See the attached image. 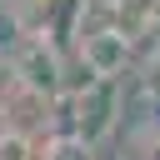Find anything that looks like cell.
Wrapping results in <instances>:
<instances>
[{
    "label": "cell",
    "mask_w": 160,
    "mask_h": 160,
    "mask_svg": "<svg viewBox=\"0 0 160 160\" xmlns=\"http://www.w3.org/2000/svg\"><path fill=\"white\" fill-rule=\"evenodd\" d=\"M55 110H60V135H80L85 145H100L120 125V85L115 80H90L75 95H60Z\"/></svg>",
    "instance_id": "6da1fadb"
},
{
    "label": "cell",
    "mask_w": 160,
    "mask_h": 160,
    "mask_svg": "<svg viewBox=\"0 0 160 160\" xmlns=\"http://www.w3.org/2000/svg\"><path fill=\"white\" fill-rule=\"evenodd\" d=\"M10 70L20 85L45 90V95H65V55L55 50L50 35H25L10 55Z\"/></svg>",
    "instance_id": "7a4b0ae2"
},
{
    "label": "cell",
    "mask_w": 160,
    "mask_h": 160,
    "mask_svg": "<svg viewBox=\"0 0 160 160\" xmlns=\"http://www.w3.org/2000/svg\"><path fill=\"white\" fill-rule=\"evenodd\" d=\"M75 55H80V65H85L95 80H120L125 65H130V35H125L120 25L75 35Z\"/></svg>",
    "instance_id": "3957f363"
},
{
    "label": "cell",
    "mask_w": 160,
    "mask_h": 160,
    "mask_svg": "<svg viewBox=\"0 0 160 160\" xmlns=\"http://www.w3.org/2000/svg\"><path fill=\"white\" fill-rule=\"evenodd\" d=\"M35 160H95V145H85L80 135H50L35 145Z\"/></svg>",
    "instance_id": "277c9868"
},
{
    "label": "cell",
    "mask_w": 160,
    "mask_h": 160,
    "mask_svg": "<svg viewBox=\"0 0 160 160\" xmlns=\"http://www.w3.org/2000/svg\"><path fill=\"white\" fill-rule=\"evenodd\" d=\"M150 160H160V140H155V150H150Z\"/></svg>",
    "instance_id": "5b68a950"
}]
</instances>
